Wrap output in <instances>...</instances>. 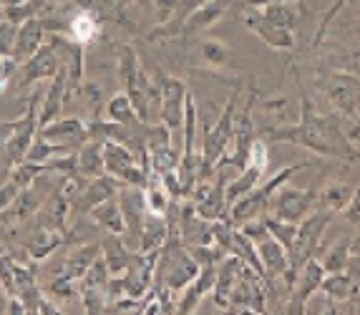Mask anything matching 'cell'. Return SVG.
I'll use <instances>...</instances> for the list:
<instances>
[{
  "mask_svg": "<svg viewBox=\"0 0 360 315\" xmlns=\"http://www.w3.org/2000/svg\"><path fill=\"white\" fill-rule=\"evenodd\" d=\"M20 192H23V189H20L18 184L13 182V179H8V182L0 184V212H6L8 207H11L13 202L18 200Z\"/></svg>",
  "mask_w": 360,
  "mask_h": 315,
  "instance_id": "b9f144b4",
  "label": "cell"
},
{
  "mask_svg": "<svg viewBox=\"0 0 360 315\" xmlns=\"http://www.w3.org/2000/svg\"><path fill=\"white\" fill-rule=\"evenodd\" d=\"M0 303H3V300H0ZM3 305H6V303H3Z\"/></svg>",
  "mask_w": 360,
  "mask_h": 315,
  "instance_id": "c3c4849f",
  "label": "cell"
},
{
  "mask_svg": "<svg viewBox=\"0 0 360 315\" xmlns=\"http://www.w3.org/2000/svg\"><path fill=\"white\" fill-rule=\"evenodd\" d=\"M262 222L267 224V232L275 237L277 243L283 245L285 250H290V245L295 243V235H297V224L285 222V219H277V217H272V214H264Z\"/></svg>",
  "mask_w": 360,
  "mask_h": 315,
  "instance_id": "e575fe53",
  "label": "cell"
},
{
  "mask_svg": "<svg viewBox=\"0 0 360 315\" xmlns=\"http://www.w3.org/2000/svg\"><path fill=\"white\" fill-rule=\"evenodd\" d=\"M116 61H119V79L124 84V94L131 98L139 119L149 124L151 109L162 103L159 84L149 79V73L141 66V58H139L136 49L129 46V43H121L119 49H116Z\"/></svg>",
  "mask_w": 360,
  "mask_h": 315,
  "instance_id": "7a4b0ae2",
  "label": "cell"
},
{
  "mask_svg": "<svg viewBox=\"0 0 360 315\" xmlns=\"http://www.w3.org/2000/svg\"><path fill=\"white\" fill-rule=\"evenodd\" d=\"M267 162H270V157H267V144H264V139H252L250 152H247V164H252L257 169L267 172Z\"/></svg>",
  "mask_w": 360,
  "mask_h": 315,
  "instance_id": "ab89813d",
  "label": "cell"
},
{
  "mask_svg": "<svg viewBox=\"0 0 360 315\" xmlns=\"http://www.w3.org/2000/svg\"><path fill=\"white\" fill-rule=\"evenodd\" d=\"M101 255V243H91V245H81L76 248L66 260H63V267H60V275H66L71 280H81L86 275L94 260Z\"/></svg>",
  "mask_w": 360,
  "mask_h": 315,
  "instance_id": "cb8c5ba5",
  "label": "cell"
},
{
  "mask_svg": "<svg viewBox=\"0 0 360 315\" xmlns=\"http://www.w3.org/2000/svg\"><path fill=\"white\" fill-rule=\"evenodd\" d=\"M28 0H0V8H15V6H23Z\"/></svg>",
  "mask_w": 360,
  "mask_h": 315,
  "instance_id": "bcb514c9",
  "label": "cell"
},
{
  "mask_svg": "<svg viewBox=\"0 0 360 315\" xmlns=\"http://www.w3.org/2000/svg\"><path fill=\"white\" fill-rule=\"evenodd\" d=\"M38 101H41V91H33L28 98V106H25V114L18 116V119L13 122V134H11V139H8L6 157H3L8 162V169L23 162L30 144L36 141V136H38Z\"/></svg>",
  "mask_w": 360,
  "mask_h": 315,
  "instance_id": "5b68a950",
  "label": "cell"
},
{
  "mask_svg": "<svg viewBox=\"0 0 360 315\" xmlns=\"http://www.w3.org/2000/svg\"><path fill=\"white\" fill-rule=\"evenodd\" d=\"M121 187H124V184L111 174L94 176V179L86 182V187L81 189V194H78L76 200H73L71 210L78 214V217H84V214H89L96 205H101V202L116 197V192H119Z\"/></svg>",
  "mask_w": 360,
  "mask_h": 315,
  "instance_id": "7c38bea8",
  "label": "cell"
},
{
  "mask_svg": "<svg viewBox=\"0 0 360 315\" xmlns=\"http://www.w3.org/2000/svg\"><path fill=\"white\" fill-rule=\"evenodd\" d=\"M101 146H103V141L98 139V136H94V139H89L84 146H78L76 149V172L81 176H86V179L106 174V172H103Z\"/></svg>",
  "mask_w": 360,
  "mask_h": 315,
  "instance_id": "603a6c76",
  "label": "cell"
},
{
  "mask_svg": "<svg viewBox=\"0 0 360 315\" xmlns=\"http://www.w3.org/2000/svg\"><path fill=\"white\" fill-rule=\"evenodd\" d=\"M300 122L292 124V127H270L267 129V139L290 141V144L310 149L320 157L345 159V162L360 159L350 136L338 127L335 119L320 114L315 109V101L305 91L300 94Z\"/></svg>",
  "mask_w": 360,
  "mask_h": 315,
  "instance_id": "6da1fadb",
  "label": "cell"
},
{
  "mask_svg": "<svg viewBox=\"0 0 360 315\" xmlns=\"http://www.w3.org/2000/svg\"><path fill=\"white\" fill-rule=\"evenodd\" d=\"M255 245H257V252H259V260H262L264 275H267V283L275 285V280H283L290 267L288 250L277 243L270 232L262 235L259 240H255Z\"/></svg>",
  "mask_w": 360,
  "mask_h": 315,
  "instance_id": "5bb4252c",
  "label": "cell"
},
{
  "mask_svg": "<svg viewBox=\"0 0 360 315\" xmlns=\"http://www.w3.org/2000/svg\"><path fill=\"white\" fill-rule=\"evenodd\" d=\"M350 255H353V240L350 237H342L330 248V252L325 255L323 267L325 273H338V270H345V265H350Z\"/></svg>",
  "mask_w": 360,
  "mask_h": 315,
  "instance_id": "836d02e7",
  "label": "cell"
},
{
  "mask_svg": "<svg viewBox=\"0 0 360 315\" xmlns=\"http://www.w3.org/2000/svg\"><path fill=\"white\" fill-rule=\"evenodd\" d=\"M169 237V222L164 214L146 212L144 224H141V237H139V250L136 252H156L162 250V245Z\"/></svg>",
  "mask_w": 360,
  "mask_h": 315,
  "instance_id": "7402d4cb",
  "label": "cell"
},
{
  "mask_svg": "<svg viewBox=\"0 0 360 315\" xmlns=\"http://www.w3.org/2000/svg\"><path fill=\"white\" fill-rule=\"evenodd\" d=\"M13 134V122H0V157H6V146L8 139Z\"/></svg>",
  "mask_w": 360,
  "mask_h": 315,
  "instance_id": "ee69618b",
  "label": "cell"
},
{
  "mask_svg": "<svg viewBox=\"0 0 360 315\" xmlns=\"http://www.w3.org/2000/svg\"><path fill=\"white\" fill-rule=\"evenodd\" d=\"M66 91H68V73L66 66H60V71L51 79V86L46 96L41 101V111H38V127H46V124L56 122L66 106Z\"/></svg>",
  "mask_w": 360,
  "mask_h": 315,
  "instance_id": "2e32d148",
  "label": "cell"
},
{
  "mask_svg": "<svg viewBox=\"0 0 360 315\" xmlns=\"http://www.w3.org/2000/svg\"><path fill=\"white\" fill-rule=\"evenodd\" d=\"M315 205H318V192H315V189L292 187L290 182L277 189L270 200L272 217L285 219V222H295V224H300L307 214H312Z\"/></svg>",
  "mask_w": 360,
  "mask_h": 315,
  "instance_id": "8992f818",
  "label": "cell"
},
{
  "mask_svg": "<svg viewBox=\"0 0 360 315\" xmlns=\"http://www.w3.org/2000/svg\"><path fill=\"white\" fill-rule=\"evenodd\" d=\"M20 63L13 56H0V91H6V86L13 81V76L18 73Z\"/></svg>",
  "mask_w": 360,
  "mask_h": 315,
  "instance_id": "60d3db41",
  "label": "cell"
},
{
  "mask_svg": "<svg viewBox=\"0 0 360 315\" xmlns=\"http://www.w3.org/2000/svg\"><path fill=\"white\" fill-rule=\"evenodd\" d=\"M355 189L358 187H353L348 182H330L325 184L323 192H318V202L323 205V210H330L333 214H338L350 205Z\"/></svg>",
  "mask_w": 360,
  "mask_h": 315,
  "instance_id": "484cf974",
  "label": "cell"
},
{
  "mask_svg": "<svg viewBox=\"0 0 360 315\" xmlns=\"http://www.w3.org/2000/svg\"><path fill=\"white\" fill-rule=\"evenodd\" d=\"M262 109L270 114V119L275 124L272 127H292V124L300 122V109L295 106L290 98L277 96V98H264Z\"/></svg>",
  "mask_w": 360,
  "mask_h": 315,
  "instance_id": "83f0119b",
  "label": "cell"
},
{
  "mask_svg": "<svg viewBox=\"0 0 360 315\" xmlns=\"http://www.w3.org/2000/svg\"><path fill=\"white\" fill-rule=\"evenodd\" d=\"M350 0H333V6L328 8V13L323 15V20H320V25H318V31H315V41H312V46L318 49V46H323V38H325V33L330 31V25H333V20L340 15V11L345 6H348Z\"/></svg>",
  "mask_w": 360,
  "mask_h": 315,
  "instance_id": "f35d334b",
  "label": "cell"
},
{
  "mask_svg": "<svg viewBox=\"0 0 360 315\" xmlns=\"http://www.w3.org/2000/svg\"><path fill=\"white\" fill-rule=\"evenodd\" d=\"M49 41V28L41 18H28L25 23L18 25V41H15V53L13 58L18 63L28 61L30 56Z\"/></svg>",
  "mask_w": 360,
  "mask_h": 315,
  "instance_id": "ac0fdd59",
  "label": "cell"
},
{
  "mask_svg": "<svg viewBox=\"0 0 360 315\" xmlns=\"http://www.w3.org/2000/svg\"><path fill=\"white\" fill-rule=\"evenodd\" d=\"M38 136L46 141H53V144H63L76 152L78 146H84L89 139H94V131H91V122H86V119H78V116L60 119L58 116L56 122L38 127Z\"/></svg>",
  "mask_w": 360,
  "mask_h": 315,
  "instance_id": "ba28073f",
  "label": "cell"
},
{
  "mask_svg": "<svg viewBox=\"0 0 360 315\" xmlns=\"http://www.w3.org/2000/svg\"><path fill=\"white\" fill-rule=\"evenodd\" d=\"M242 20H245L247 28H250L252 33H257V36L262 38V43H267L270 49H275V51H292L295 49L292 31L277 28V25H272L270 20H264L262 13H259L257 8H247V11L242 13Z\"/></svg>",
  "mask_w": 360,
  "mask_h": 315,
  "instance_id": "4fadbf2b",
  "label": "cell"
},
{
  "mask_svg": "<svg viewBox=\"0 0 360 315\" xmlns=\"http://www.w3.org/2000/svg\"><path fill=\"white\" fill-rule=\"evenodd\" d=\"M78 280H71L66 275H58V278L51 280L43 290L46 295H51L53 300H73V297H81V288H78Z\"/></svg>",
  "mask_w": 360,
  "mask_h": 315,
  "instance_id": "d590c367",
  "label": "cell"
},
{
  "mask_svg": "<svg viewBox=\"0 0 360 315\" xmlns=\"http://www.w3.org/2000/svg\"><path fill=\"white\" fill-rule=\"evenodd\" d=\"M325 278V267L318 257H310L305 265L300 267V273H297V280H295L292 290L288 295V313L297 315V313H305V305L310 303V297L320 290V285H323Z\"/></svg>",
  "mask_w": 360,
  "mask_h": 315,
  "instance_id": "30bf717a",
  "label": "cell"
},
{
  "mask_svg": "<svg viewBox=\"0 0 360 315\" xmlns=\"http://www.w3.org/2000/svg\"><path fill=\"white\" fill-rule=\"evenodd\" d=\"M358 285L350 278V273L345 270H338V273H325L323 285H320V292H325L328 297H333L335 303H348L350 297L355 295Z\"/></svg>",
  "mask_w": 360,
  "mask_h": 315,
  "instance_id": "d4e9b609",
  "label": "cell"
},
{
  "mask_svg": "<svg viewBox=\"0 0 360 315\" xmlns=\"http://www.w3.org/2000/svg\"><path fill=\"white\" fill-rule=\"evenodd\" d=\"M89 214L106 235H119V237L127 235V219H124V212H121V205L116 197L96 205Z\"/></svg>",
  "mask_w": 360,
  "mask_h": 315,
  "instance_id": "44dd1931",
  "label": "cell"
},
{
  "mask_svg": "<svg viewBox=\"0 0 360 315\" xmlns=\"http://www.w3.org/2000/svg\"><path fill=\"white\" fill-rule=\"evenodd\" d=\"M116 200L121 205V212L127 219V240L129 248L139 250V237H141V224L146 217V202H144V187H124L116 192Z\"/></svg>",
  "mask_w": 360,
  "mask_h": 315,
  "instance_id": "8fae6325",
  "label": "cell"
},
{
  "mask_svg": "<svg viewBox=\"0 0 360 315\" xmlns=\"http://www.w3.org/2000/svg\"><path fill=\"white\" fill-rule=\"evenodd\" d=\"M262 174L264 172L257 169V167H252V164H247L245 169H240V174L234 176L232 182H227V192H224L227 207H232L234 202L240 200V197H245L247 192H252V189L259 184V179H262Z\"/></svg>",
  "mask_w": 360,
  "mask_h": 315,
  "instance_id": "4316f807",
  "label": "cell"
},
{
  "mask_svg": "<svg viewBox=\"0 0 360 315\" xmlns=\"http://www.w3.org/2000/svg\"><path fill=\"white\" fill-rule=\"evenodd\" d=\"M259 13H262L264 20H270L272 25H277V28H285V31H295L297 18H300V13H297V8H295L292 3H280V0L270 3V6L262 8Z\"/></svg>",
  "mask_w": 360,
  "mask_h": 315,
  "instance_id": "f546056e",
  "label": "cell"
},
{
  "mask_svg": "<svg viewBox=\"0 0 360 315\" xmlns=\"http://www.w3.org/2000/svg\"><path fill=\"white\" fill-rule=\"evenodd\" d=\"M340 214H345V219L348 222H353V224H360V187L355 189V194H353V200H350V205L342 210Z\"/></svg>",
  "mask_w": 360,
  "mask_h": 315,
  "instance_id": "7bdbcfd3",
  "label": "cell"
},
{
  "mask_svg": "<svg viewBox=\"0 0 360 315\" xmlns=\"http://www.w3.org/2000/svg\"><path fill=\"white\" fill-rule=\"evenodd\" d=\"M270 3H275V0H247V8H257V11H262V8H267Z\"/></svg>",
  "mask_w": 360,
  "mask_h": 315,
  "instance_id": "f6af8a7d",
  "label": "cell"
},
{
  "mask_svg": "<svg viewBox=\"0 0 360 315\" xmlns=\"http://www.w3.org/2000/svg\"><path fill=\"white\" fill-rule=\"evenodd\" d=\"M15 41H18V23L0 18V56L15 53Z\"/></svg>",
  "mask_w": 360,
  "mask_h": 315,
  "instance_id": "74e56055",
  "label": "cell"
},
{
  "mask_svg": "<svg viewBox=\"0 0 360 315\" xmlns=\"http://www.w3.org/2000/svg\"><path fill=\"white\" fill-rule=\"evenodd\" d=\"M199 58L210 68L227 66V46L219 38H199Z\"/></svg>",
  "mask_w": 360,
  "mask_h": 315,
  "instance_id": "1f68e13d",
  "label": "cell"
},
{
  "mask_svg": "<svg viewBox=\"0 0 360 315\" xmlns=\"http://www.w3.org/2000/svg\"><path fill=\"white\" fill-rule=\"evenodd\" d=\"M280 3H295V0H280Z\"/></svg>",
  "mask_w": 360,
  "mask_h": 315,
  "instance_id": "7dc6e473",
  "label": "cell"
},
{
  "mask_svg": "<svg viewBox=\"0 0 360 315\" xmlns=\"http://www.w3.org/2000/svg\"><path fill=\"white\" fill-rule=\"evenodd\" d=\"M63 33L76 43H81V46H89L101 33V18L96 15L94 8H76L71 13V18L66 20V31Z\"/></svg>",
  "mask_w": 360,
  "mask_h": 315,
  "instance_id": "e0dca14e",
  "label": "cell"
},
{
  "mask_svg": "<svg viewBox=\"0 0 360 315\" xmlns=\"http://www.w3.org/2000/svg\"><path fill=\"white\" fill-rule=\"evenodd\" d=\"M0 290L3 295H15V260L0 252Z\"/></svg>",
  "mask_w": 360,
  "mask_h": 315,
  "instance_id": "8d00e7d4",
  "label": "cell"
},
{
  "mask_svg": "<svg viewBox=\"0 0 360 315\" xmlns=\"http://www.w3.org/2000/svg\"><path fill=\"white\" fill-rule=\"evenodd\" d=\"M227 8H229V0H207L205 6L197 8V11L184 20V25H181V38L202 36L205 31H210L212 25L227 13Z\"/></svg>",
  "mask_w": 360,
  "mask_h": 315,
  "instance_id": "d6986e66",
  "label": "cell"
},
{
  "mask_svg": "<svg viewBox=\"0 0 360 315\" xmlns=\"http://www.w3.org/2000/svg\"><path fill=\"white\" fill-rule=\"evenodd\" d=\"M219 265V262H217ZM217 265H205L199 270V275L192 280V283L186 285L184 290L179 292V303H176V313L186 315V313H194L197 305L202 303V297L210 295L214 290V283H217Z\"/></svg>",
  "mask_w": 360,
  "mask_h": 315,
  "instance_id": "9a60e30c",
  "label": "cell"
},
{
  "mask_svg": "<svg viewBox=\"0 0 360 315\" xmlns=\"http://www.w3.org/2000/svg\"><path fill=\"white\" fill-rule=\"evenodd\" d=\"M43 174H49V167L46 164H36V162H20L15 167H11V179L18 184L20 189H28L41 179Z\"/></svg>",
  "mask_w": 360,
  "mask_h": 315,
  "instance_id": "d6a6232c",
  "label": "cell"
},
{
  "mask_svg": "<svg viewBox=\"0 0 360 315\" xmlns=\"http://www.w3.org/2000/svg\"><path fill=\"white\" fill-rule=\"evenodd\" d=\"M159 91H162V103H159V122L169 129L172 134H181L184 127V106L186 96H189V89L181 79L176 76H167L162 73L159 79Z\"/></svg>",
  "mask_w": 360,
  "mask_h": 315,
  "instance_id": "52a82bcc",
  "label": "cell"
},
{
  "mask_svg": "<svg viewBox=\"0 0 360 315\" xmlns=\"http://www.w3.org/2000/svg\"><path fill=\"white\" fill-rule=\"evenodd\" d=\"M333 219L330 210H318V212L307 214L300 224H297V235H295V243L290 245L288 250V260L290 267L288 273H285V283H288V290H292L295 280H297V273H300V267L305 265L310 257H315L318 252V245L323 240V232L328 227V222Z\"/></svg>",
  "mask_w": 360,
  "mask_h": 315,
  "instance_id": "3957f363",
  "label": "cell"
},
{
  "mask_svg": "<svg viewBox=\"0 0 360 315\" xmlns=\"http://www.w3.org/2000/svg\"><path fill=\"white\" fill-rule=\"evenodd\" d=\"M103 111H106V119L111 124H134V122H141V119H139V114H136V109H134L131 98H129L127 94H114V96H111L106 101Z\"/></svg>",
  "mask_w": 360,
  "mask_h": 315,
  "instance_id": "f1b7e54d",
  "label": "cell"
},
{
  "mask_svg": "<svg viewBox=\"0 0 360 315\" xmlns=\"http://www.w3.org/2000/svg\"><path fill=\"white\" fill-rule=\"evenodd\" d=\"M73 149L63 144H53V141H46L41 136H36V141L30 144L28 154H25V162H36V164H49L51 159L63 157V154H71Z\"/></svg>",
  "mask_w": 360,
  "mask_h": 315,
  "instance_id": "4dcf8cb0",
  "label": "cell"
},
{
  "mask_svg": "<svg viewBox=\"0 0 360 315\" xmlns=\"http://www.w3.org/2000/svg\"><path fill=\"white\" fill-rule=\"evenodd\" d=\"M325 98L340 116L360 124V76L350 71L325 73Z\"/></svg>",
  "mask_w": 360,
  "mask_h": 315,
  "instance_id": "277c9868",
  "label": "cell"
},
{
  "mask_svg": "<svg viewBox=\"0 0 360 315\" xmlns=\"http://www.w3.org/2000/svg\"><path fill=\"white\" fill-rule=\"evenodd\" d=\"M63 243H68V237L63 235V232L53 230V227H43V224H41V227H38V230L30 235L25 250H28L30 260L41 262V260H49L51 255H53Z\"/></svg>",
  "mask_w": 360,
  "mask_h": 315,
  "instance_id": "ffe728a7",
  "label": "cell"
},
{
  "mask_svg": "<svg viewBox=\"0 0 360 315\" xmlns=\"http://www.w3.org/2000/svg\"><path fill=\"white\" fill-rule=\"evenodd\" d=\"M60 66H63V63H60V56H58V51H56V46L51 41H46L36 53L30 56L28 61L20 63L18 86L23 89V86H33V84H38V81H51L56 73L60 71Z\"/></svg>",
  "mask_w": 360,
  "mask_h": 315,
  "instance_id": "9c48e42d",
  "label": "cell"
}]
</instances>
